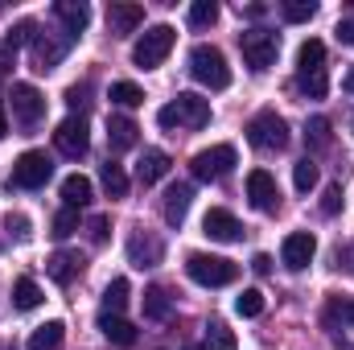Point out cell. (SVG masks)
I'll list each match as a JSON object with an SVG mask.
<instances>
[{"instance_id":"1","label":"cell","mask_w":354,"mask_h":350,"mask_svg":"<svg viewBox=\"0 0 354 350\" xmlns=\"http://www.w3.org/2000/svg\"><path fill=\"white\" fill-rule=\"evenodd\" d=\"M185 272H189V280H194V284H202V288H223V284H235L239 264L227 260V256L189 252V256H185Z\"/></svg>"},{"instance_id":"2","label":"cell","mask_w":354,"mask_h":350,"mask_svg":"<svg viewBox=\"0 0 354 350\" xmlns=\"http://www.w3.org/2000/svg\"><path fill=\"white\" fill-rule=\"evenodd\" d=\"M157 124L161 128H206L210 124V99L202 95H177L174 103H165L157 111Z\"/></svg>"},{"instance_id":"3","label":"cell","mask_w":354,"mask_h":350,"mask_svg":"<svg viewBox=\"0 0 354 350\" xmlns=\"http://www.w3.org/2000/svg\"><path fill=\"white\" fill-rule=\"evenodd\" d=\"M189 75L210 91L231 87V66H227L223 50H214V46H194V50H189Z\"/></svg>"},{"instance_id":"4","label":"cell","mask_w":354,"mask_h":350,"mask_svg":"<svg viewBox=\"0 0 354 350\" xmlns=\"http://www.w3.org/2000/svg\"><path fill=\"white\" fill-rule=\"evenodd\" d=\"M174 42H177L174 25H153V29H145V33H140V42L132 46V62H136L140 71H157V66L169 58Z\"/></svg>"},{"instance_id":"5","label":"cell","mask_w":354,"mask_h":350,"mask_svg":"<svg viewBox=\"0 0 354 350\" xmlns=\"http://www.w3.org/2000/svg\"><path fill=\"white\" fill-rule=\"evenodd\" d=\"M248 145L260 149V153H280V149L288 145V124H284V116H276V111L252 116V120H248Z\"/></svg>"},{"instance_id":"6","label":"cell","mask_w":354,"mask_h":350,"mask_svg":"<svg viewBox=\"0 0 354 350\" xmlns=\"http://www.w3.org/2000/svg\"><path fill=\"white\" fill-rule=\"evenodd\" d=\"M239 50H243V62L260 75L268 66H276L280 33H272V29H248V33H239Z\"/></svg>"},{"instance_id":"7","label":"cell","mask_w":354,"mask_h":350,"mask_svg":"<svg viewBox=\"0 0 354 350\" xmlns=\"http://www.w3.org/2000/svg\"><path fill=\"white\" fill-rule=\"evenodd\" d=\"M239 165V153H235V145H210V149H202V153H194V161H189V169L198 181H223V177L231 174Z\"/></svg>"},{"instance_id":"8","label":"cell","mask_w":354,"mask_h":350,"mask_svg":"<svg viewBox=\"0 0 354 350\" xmlns=\"http://www.w3.org/2000/svg\"><path fill=\"white\" fill-rule=\"evenodd\" d=\"M50 177H54V161H50L46 153H37V149L21 153V157L12 161V185H17V190H41Z\"/></svg>"},{"instance_id":"9","label":"cell","mask_w":354,"mask_h":350,"mask_svg":"<svg viewBox=\"0 0 354 350\" xmlns=\"http://www.w3.org/2000/svg\"><path fill=\"white\" fill-rule=\"evenodd\" d=\"M54 145H58V153H62V157H71V161L87 157V149H91L87 120H83V116H71V120H62V124H58V132H54Z\"/></svg>"},{"instance_id":"10","label":"cell","mask_w":354,"mask_h":350,"mask_svg":"<svg viewBox=\"0 0 354 350\" xmlns=\"http://www.w3.org/2000/svg\"><path fill=\"white\" fill-rule=\"evenodd\" d=\"M8 99H12V116L21 120V128H37V120L46 116V99H41V91L33 87V83H12Z\"/></svg>"},{"instance_id":"11","label":"cell","mask_w":354,"mask_h":350,"mask_svg":"<svg viewBox=\"0 0 354 350\" xmlns=\"http://www.w3.org/2000/svg\"><path fill=\"white\" fill-rule=\"evenodd\" d=\"M317 256V239L309 235V231H292L288 239H284V248H280V260L288 272H305L309 264Z\"/></svg>"},{"instance_id":"12","label":"cell","mask_w":354,"mask_h":350,"mask_svg":"<svg viewBox=\"0 0 354 350\" xmlns=\"http://www.w3.org/2000/svg\"><path fill=\"white\" fill-rule=\"evenodd\" d=\"M202 235L214 239V243H235V239L243 235V227H239V219H235L231 210L214 206V210H206V219H202Z\"/></svg>"},{"instance_id":"13","label":"cell","mask_w":354,"mask_h":350,"mask_svg":"<svg viewBox=\"0 0 354 350\" xmlns=\"http://www.w3.org/2000/svg\"><path fill=\"white\" fill-rule=\"evenodd\" d=\"M165 256V243L153 235V231H132V239H128V260L136 264V268H157Z\"/></svg>"},{"instance_id":"14","label":"cell","mask_w":354,"mask_h":350,"mask_svg":"<svg viewBox=\"0 0 354 350\" xmlns=\"http://www.w3.org/2000/svg\"><path fill=\"white\" fill-rule=\"evenodd\" d=\"M248 198H252V206L256 210H276L280 206V190H276V177L268 174V169H252L248 174Z\"/></svg>"},{"instance_id":"15","label":"cell","mask_w":354,"mask_h":350,"mask_svg":"<svg viewBox=\"0 0 354 350\" xmlns=\"http://www.w3.org/2000/svg\"><path fill=\"white\" fill-rule=\"evenodd\" d=\"M140 21H145L140 4H128V0H111L107 4V29H111V37H128Z\"/></svg>"},{"instance_id":"16","label":"cell","mask_w":354,"mask_h":350,"mask_svg":"<svg viewBox=\"0 0 354 350\" xmlns=\"http://www.w3.org/2000/svg\"><path fill=\"white\" fill-rule=\"evenodd\" d=\"M322 75H326V46L309 37L297 50V79H322Z\"/></svg>"},{"instance_id":"17","label":"cell","mask_w":354,"mask_h":350,"mask_svg":"<svg viewBox=\"0 0 354 350\" xmlns=\"http://www.w3.org/2000/svg\"><path fill=\"white\" fill-rule=\"evenodd\" d=\"M66 50H71V42H54L50 33H37V37H33V71H41V75L54 71Z\"/></svg>"},{"instance_id":"18","label":"cell","mask_w":354,"mask_h":350,"mask_svg":"<svg viewBox=\"0 0 354 350\" xmlns=\"http://www.w3.org/2000/svg\"><path fill=\"white\" fill-rule=\"evenodd\" d=\"M83 268H87V260H83L79 252H54V256L46 260V272H50L54 284H71Z\"/></svg>"},{"instance_id":"19","label":"cell","mask_w":354,"mask_h":350,"mask_svg":"<svg viewBox=\"0 0 354 350\" xmlns=\"http://www.w3.org/2000/svg\"><path fill=\"white\" fill-rule=\"evenodd\" d=\"M165 174H169V153H161V149H145L140 161H136V177H140V185H157Z\"/></svg>"},{"instance_id":"20","label":"cell","mask_w":354,"mask_h":350,"mask_svg":"<svg viewBox=\"0 0 354 350\" xmlns=\"http://www.w3.org/2000/svg\"><path fill=\"white\" fill-rule=\"evenodd\" d=\"M54 17L71 29V37H79V33L91 25V8L83 4V0H58V4H54Z\"/></svg>"},{"instance_id":"21","label":"cell","mask_w":354,"mask_h":350,"mask_svg":"<svg viewBox=\"0 0 354 350\" xmlns=\"http://www.w3.org/2000/svg\"><path fill=\"white\" fill-rule=\"evenodd\" d=\"M189 202H194V185H169V194H165V223L169 227H181L185 223V214H189Z\"/></svg>"},{"instance_id":"22","label":"cell","mask_w":354,"mask_h":350,"mask_svg":"<svg viewBox=\"0 0 354 350\" xmlns=\"http://www.w3.org/2000/svg\"><path fill=\"white\" fill-rule=\"evenodd\" d=\"M136 132L140 128L128 116H107V145H111V153H128L136 145Z\"/></svg>"},{"instance_id":"23","label":"cell","mask_w":354,"mask_h":350,"mask_svg":"<svg viewBox=\"0 0 354 350\" xmlns=\"http://www.w3.org/2000/svg\"><path fill=\"white\" fill-rule=\"evenodd\" d=\"M99 330H103V338L115 342V347H132V342H136V326L124 322L120 313H99Z\"/></svg>"},{"instance_id":"24","label":"cell","mask_w":354,"mask_h":350,"mask_svg":"<svg viewBox=\"0 0 354 350\" xmlns=\"http://www.w3.org/2000/svg\"><path fill=\"white\" fill-rule=\"evenodd\" d=\"M62 338H66V326L62 322H46L29 334V350H62Z\"/></svg>"},{"instance_id":"25","label":"cell","mask_w":354,"mask_h":350,"mask_svg":"<svg viewBox=\"0 0 354 350\" xmlns=\"http://www.w3.org/2000/svg\"><path fill=\"white\" fill-rule=\"evenodd\" d=\"M62 202L71 206V210H79V206H87L91 202V177L83 174H71L62 181Z\"/></svg>"},{"instance_id":"26","label":"cell","mask_w":354,"mask_h":350,"mask_svg":"<svg viewBox=\"0 0 354 350\" xmlns=\"http://www.w3.org/2000/svg\"><path fill=\"white\" fill-rule=\"evenodd\" d=\"M12 305H17L21 313L37 309V305H41V284H37V280H29V276H21V280L12 284Z\"/></svg>"},{"instance_id":"27","label":"cell","mask_w":354,"mask_h":350,"mask_svg":"<svg viewBox=\"0 0 354 350\" xmlns=\"http://www.w3.org/2000/svg\"><path fill=\"white\" fill-rule=\"evenodd\" d=\"M169 313H174L169 293H165V288H157V284H153V288H145V317H149V322H165Z\"/></svg>"},{"instance_id":"28","label":"cell","mask_w":354,"mask_h":350,"mask_svg":"<svg viewBox=\"0 0 354 350\" xmlns=\"http://www.w3.org/2000/svg\"><path fill=\"white\" fill-rule=\"evenodd\" d=\"M99 181H103L107 198H124V194H128V174H124L115 161H107V165L99 169Z\"/></svg>"},{"instance_id":"29","label":"cell","mask_w":354,"mask_h":350,"mask_svg":"<svg viewBox=\"0 0 354 350\" xmlns=\"http://www.w3.org/2000/svg\"><path fill=\"white\" fill-rule=\"evenodd\" d=\"M33 37H37V21H17V25L8 29V37H4V50L17 54L21 46H33Z\"/></svg>"},{"instance_id":"30","label":"cell","mask_w":354,"mask_h":350,"mask_svg":"<svg viewBox=\"0 0 354 350\" xmlns=\"http://www.w3.org/2000/svg\"><path fill=\"white\" fill-rule=\"evenodd\" d=\"M128 293H132V288H128V280H124V276H115V280L103 288V313H120V309L128 305Z\"/></svg>"},{"instance_id":"31","label":"cell","mask_w":354,"mask_h":350,"mask_svg":"<svg viewBox=\"0 0 354 350\" xmlns=\"http://www.w3.org/2000/svg\"><path fill=\"white\" fill-rule=\"evenodd\" d=\"M202 350H239V338L223 326V322H210V330H206V342Z\"/></svg>"},{"instance_id":"32","label":"cell","mask_w":354,"mask_h":350,"mask_svg":"<svg viewBox=\"0 0 354 350\" xmlns=\"http://www.w3.org/2000/svg\"><path fill=\"white\" fill-rule=\"evenodd\" d=\"M214 21H218V4L214 0H194L189 4V25L194 29H210Z\"/></svg>"},{"instance_id":"33","label":"cell","mask_w":354,"mask_h":350,"mask_svg":"<svg viewBox=\"0 0 354 350\" xmlns=\"http://www.w3.org/2000/svg\"><path fill=\"white\" fill-rule=\"evenodd\" d=\"M235 313H239V317H260V313H264V293H260V288H243V293L235 297Z\"/></svg>"},{"instance_id":"34","label":"cell","mask_w":354,"mask_h":350,"mask_svg":"<svg viewBox=\"0 0 354 350\" xmlns=\"http://www.w3.org/2000/svg\"><path fill=\"white\" fill-rule=\"evenodd\" d=\"M107 99L120 103V107H140V103H145V91L136 87V83H111Z\"/></svg>"},{"instance_id":"35","label":"cell","mask_w":354,"mask_h":350,"mask_svg":"<svg viewBox=\"0 0 354 350\" xmlns=\"http://www.w3.org/2000/svg\"><path fill=\"white\" fill-rule=\"evenodd\" d=\"M280 12H284V21L301 25V21H313V17H317V4H313V0H284Z\"/></svg>"},{"instance_id":"36","label":"cell","mask_w":354,"mask_h":350,"mask_svg":"<svg viewBox=\"0 0 354 350\" xmlns=\"http://www.w3.org/2000/svg\"><path fill=\"white\" fill-rule=\"evenodd\" d=\"M292 185H297L301 194H309V190L317 185V165H313L309 157H301V161L292 165Z\"/></svg>"},{"instance_id":"37","label":"cell","mask_w":354,"mask_h":350,"mask_svg":"<svg viewBox=\"0 0 354 350\" xmlns=\"http://www.w3.org/2000/svg\"><path fill=\"white\" fill-rule=\"evenodd\" d=\"M75 231H79V210L62 206V210L54 214V239H71Z\"/></svg>"},{"instance_id":"38","label":"cell","mask_w":354,"mask_h":350,"mask_svg":"<svg viewBox=\"0 0 354 350\" xmlns=\"http://www.w3.org/2000/svg\"><path fill=\"white\" fill-rule=\"evenodd\" d=\"M305 140H309L313 149H326V145H330V120H326V116H313L309 128H305Z\"/></svg>"},{"instance_id":"39","label":"cell","mask_w":354,"mask_h":350,"mask_svg":"<svg viewBox=\"0 0 354 350\" xmlns=\"http://www.w3.org/2000/svg\"><path fill=\"white\" fill-rule=\"evenodd\" d=\"M342 185H326V194H322V214H338L342 210Z\"/></svg>"},{"instance_id":"40","label":"cell","mask_w":354,"mask_h":350,"mask_svg":"<svg viewBox=\"0 0 354 350\" xmlns=\"http://www.w3.org/2000/svg\"><path fill=\"white\" fill-rule=\"evenodd\" d=\"M4 227H8V235H12V239H21V243L33 235V223H29L25 214H8V223H4Z\"/></svg>"},{"instance_id":"41","label":"cell","mask_w":354,"mask_h":350,"mask_svg":"<svg viewBox=\"0 0 354 350\" xmlns=\"http://www.w3.org/2000/svg\"><path fill=\"white\" fill-rule=\"evenodd\" d=\"M107 227H111V223H107L103 214H91V219H87V235H91V243H107Z\"/></svg>"},{"instance_id":"42","label":"cell","mask_w":354,"mask_h":350,"mask_svg":"<svg viewBox=\"0 0 354 350\" xmlns=\"http://www.w3.org/2000/svg\"><path fill=\"white\" fill-rule=\"evenodd\" d=\"M338 42H342V46H354V21H342V25H338Z\"/></svg>"},{"instance_id":"43","label":"cell","mask_w":354,"mask_h":350,"mask_svg":"<svg viewBox=\"0 0 354 350\" xmlns=\"http://www.w3.org/2000/svg\"><path fill=\"white\" fill-rule=\"evenodd\" d=\"M252 268H256V272H260V276H268V272H272V256H264V252H260V256H256V260H252Z\"/></svg>"},{"instance_id":"44","label":"cell","mask_w":354,"mask_h":350,"mask_svg":"<svg viewBox=\"0 0 354 350\" xmlns=\"http://www.w3.org/2000/svg\"><path fill=\"white\" fill-rule=\"evenodd\" d=\"M243 12H248V17H252V21H260V17H264V4H248V8H243Z\"/></svg>"},{"instance_id":"45","label":"cell","mask_w":354,"mask_h":350,"mask_svg":"<svg viewBox=\"0 0 354 350\" xmlns=\"http://www.w3.org/2000/svg\"><path fill=\"white\" fill-rule=\"evenodd\" d=\"M8 136V120H4V99H0V140Z\"/></svg>"},{"instance_id":"46","label":"cell","mask_w":354,"mask_h":350,"mask_svg":"<svg viewBox=\"0 0 354 350\" xmlns=\"http://www.w3.org/2000/svg\"><path fill=\"white\" fill-rule=\"evenodd\" d=\"M342 260H346V268H351V272H354V243H351V248H346V252H342Z\"/></svg>"},{"instance_id":"47","label":"cell","mask_w":354,"mask_h":350,"mask_svg":"<svg viewBox=\"0 0 354 350\" xmlns=\"http://www.w3.org/2000/svg\"><path fill=\"white\" fill-rule=\"evenodd\" d=\"M346 317H351V322H354V297H351V301H346Z\"/></svg>"},{"instance_id":"48","label":"cell","mask_w":354,"mask_h":350,"mask_svg":"<svg viewBox=\"0 0 354 350\" xmlns=\"http://www.w3.org/2000/svg\"><path fill=\"white\" fill-rule=\"evenodd\" d=\"M346 87H351V91H354V75H351V79H346Z\"/></svg>"},{"instance_id":"49","label":"cell","mask_w":354,"mask_h":350,"mask_svg":"<svg viewBox=\"0 0 354 350\" xmlns=\"http://www.w3.org/2000/svg\"><path fill=\"white\" fill-rule=\"evenodd\" d=\"M185 350H194V347H185Z\"/></svg>"}]
</instances>
